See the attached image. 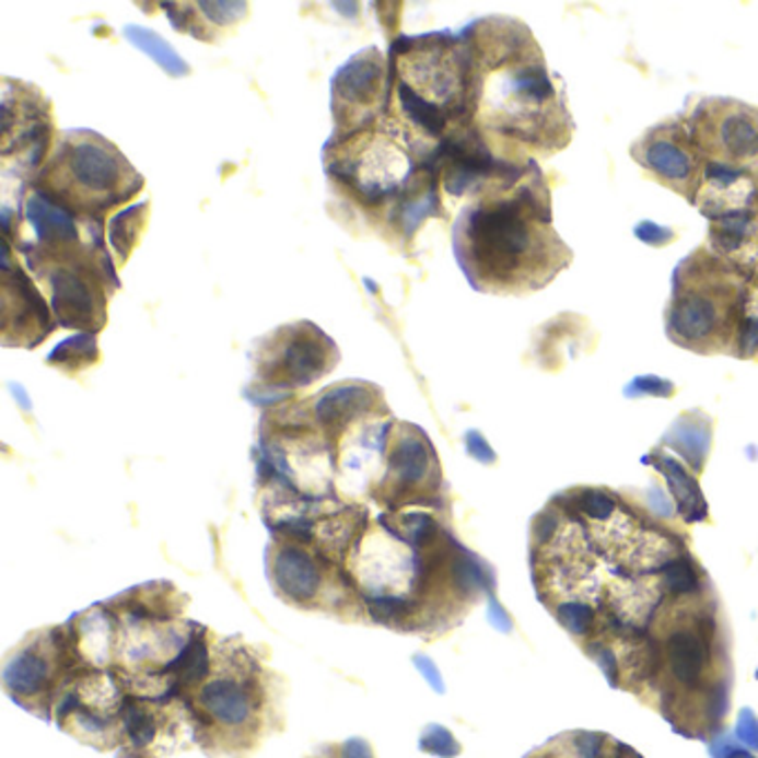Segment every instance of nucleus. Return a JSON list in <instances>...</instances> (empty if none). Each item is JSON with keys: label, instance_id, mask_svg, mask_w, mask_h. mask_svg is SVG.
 Segmentation results:
<instances>
[{"label": "nucleus", "instance_id": "obj_1", "mask_svg": "<svg viewBox=\"0 0 758 758\" xmlns=\"http://www.w3.org/2000/svg\"><path fill=\"white\" fill-rule=\"evenodd\" d=\"M345 581L372 623L411 634L452 630L494 587L492 568L434 510L383 512L370 521L345 563Z\"/></svg>", "mask_w": 758, "mask_h": 758}, {"label": "nucleus", "instance_id": "obj_2", "mask_svg": "<svg viewBox=\"0 0 758 758\" xmlns=\"http://www.w3.org/2000/svg\"><path fill=\"white\" fill-rule=\"evenodd\" d=\"M476 65V125L512 161L555 156L574 136L563 81L551 74L532 30L512 16L463 30Z\"/></svg>", "mask_w": 758, "mask_h": 758}, {"label": "nucleus", "instance_id": "obj_3", "mask_svg": "<svg viewBox=\"0 0 758 758\" xmlns=\"http://www.w3.org/2000/svg\"><path fill=\"white\" fill-rule=\"evenodd\" d=\"M467 283L492 296H527L565 271L574 252L551 223L549 185L534 167L512 185L476 196L452 232Z\"/></svg>", "mask_w": 758, "mask_h": 758}, {"label": "nucleus", "instance_id": "obj_4", "mask_svg": "<svg viewBox=\"0 0 758 758\" xmlns=\"http://www.w3.org/2000/svg\"><path fill=\"white\" fill-rule=\"evenodd\" d=\"M389 120L434 148L476 120V65L467 38L452 32L398 36L389 49Z\"/></svg>", "mask_w": 758, "mask_h": 758}, {"label": "nucleus", "instance_id": "obj_5", "mask_svg": "<svg viewBox=\"0 0 758 758\" xmlns=\"http://www.w3.org/2000/svg\"><path fill=\"white\" fill-rule=\"evenodd\" d=\"M749 281L708 245L689 252L672 271L665 334L695 354H730L743 325Z\"/></svg>", "mask_w": 758, "mask_h": 758}, {"label": "nucleus", "instance_id": "obj_6", "mask_svg": "<svg viewBox=\"0 0 758 758\" xmlns=\"http://www.w3.org/2000/svg\"><path fill=\"white\" fill-rule=\"evenodd\" d=\"M145 187L125 154L92 129L62 131L54 150L32 180L40 191L79 221H103Z\"/></svg>", "mask_w": 758, "mask_h": 758}, {"label": "nucleus", "instance_id": "obj_7", "mask_svg": "<svg viewBox=\"0 0 758 758\" xmlns=\"http://www.w3.org/2000/svg\"><path fill=\"white\" fill-rule=\"evenodd\" d=\"M432 150L385 118L357 133L329 138L323 165L334 187L374 217H387Z\"/></svg>", "mask_w": 758, "mask_h": 758}, {"label": "nucleus", "instance_id": "obj_8", "mask_svg": "<svg viewBox=\"0 0 758 758\" xmlns=\"http://www.w3.org/2000/svg\"><path fill=\"white\" fill-rule=\"evenodd\" d=\"M103 230L107 223L90 221L83 238L23 252L27 269L47 292L51 312L65 329L98 334L107 325L109 296L120 283Z\"/></svg>", "mask_w": 758, "mask_h": 758}, {"label": "nucleus", "instance_id": "obj_9", "mask_svg": "<svg viewBox=\"0 0 758 758\" xmlns=\"http://www.w3.org/2000/svg\"><path fill=\"white\" fill-rule=\"evenodd\" d=\"M265 667L238 637L214 643L212 672L196 689L194 716L198 727L249 734L258 727Z\"/></svg>", "mask_w": 758, "mask_h": 758}, {"label": "nucleus", "instance_id": "obj_10", "mask_svg": "<svg viewBox=\"0 0 758 758\" xmlns=\"http://www.w3.org/2000/svg\"><path fill=\"white\" fill-rule=\"evenodd\" d=\"M445 480L430 436L413 423L394 421L383 471L370 499L385 512L441 510Z\"/></svg>", "mask_w": 758, "mask_h": 758}, {"label": "nucleus", "instance_id": "obj_11", "mask_svg": "<svg viewBox=\"0 0 758 758\" xmlns=\"http://www.w3.org/2000/svg\"><path fill=\"white\" fill-rule=\"evenodd\" d=\"M254 387L273 398L310 387L340 361L338 345L314 323L296 320L263 336L252 352Z\"/></svg>", "mask_w": 758, "mask_h": 758}, {"label": "nucleus", "instance_id": "obj_12", "mask_svg": "<svg viewBox=\"0 0 758 758\" xmlns=\"http://www.w3.org/2000/svg\"><path fill=\"white\" fill-rule=\"evenodd\" d=\"M85 663L79 656L69 626H49L30 632L8 656L3 685L8 695L34 712V701L60 697L74 672Z\"/></svg>", "mask_w": 758, "mask_h": 758}, {"label": "nucleus", "instance_id": "obj_13", "mask_svg": "<svg viewBox=\"0 0 758 758\" xmlns=\"http://www.w3.org/2000/svg\"><path fill=\"white\" fill-rule=\"evenodd\" d=\"M265 563L271 590L292 607L348 609L350 600L361 605L345 576L331 570L310 545L271 536Z\"/></svg>", "mask_w": 758, "mask_h": 758}, {"label": "nucleus", "instance_id": "obj_14", "mask_svg": "<svg viewBox=\"0 0 758 758\" xmlns=\"http://www.w3.org/2000/svg\"><path fill=\"white\" fill-rule=\"evenodd\" d=\"M705 163L754 170L758 165V107L730 96L699 98L685 114Z\"/></svg>", "mask_w": 758, "mask_h": 758}, {"label": "nucleus", "instance_id": "obj_15", "mask_svg": "<svg viewBox=\"0 0 758 758\" xmlns=\"http://www.w3.org/2000/svg\"><path fill=\"white\" fill-rule=\"evenodd\" d=\"M51 103L25 81H3V167H16L25 185L54 150Z\"/></svg>", "mask_w": 758, "mask_h": 758}, {"label": "nucleus", "instance_id": "obj_16", "mask_svg": "<svg viewBox=\"0 0 758 758\" xmlns=\"http://www.w3.org/2000/svg\"><path fill=\"white\" fill-rule=\"evenodd\" d=\"M630 156L652 180L689 205L697 202L708 163L695 145L685 116H669L645 129L630 145Z\"/></svg>", "mask_w": 758, "mask_h": 758}, {"label": "nucleus", "instance_id": "obj_17", "mask_svg": "<svg viewBox=\"0 0 758 758\" xmlns=\"http://www.w3.org/2000/svg\"><path fill=\"white\" fill-rule=\"evenodd\" d=\"M389 62L368 47L345 62L331 81L334 138L374 127L389 116Z\"/></svg>", "mask_w": 758, "mask_h": 758}, {"label": "nucleus", "instance_id": "obj_18", "mask_svg": "<svg viewBox=\"0 0 758 758\" xmlns=\"http://www.w3.org/2000/svg\"><path fill=\"white\" fill-rule=\"evenodd\" d=\"M12 243L3 238V279H0V331L5 348L34 350L58 327L51 307L45 303L27 269L14 260Z\"/></svg>", "mask_w": 758, "mask_h": 758}, {"label": "nucleus", "instance_id": "obj_19", "mask_svg": "<svg viewBox=\"0 0 758 758\" xmlns=\"http://www.w3.org/2000/svg\"><path fill=\"white\" fill-rule=\"evenodd\" d=\"M310 409L320 434L334 452V458L340 439L354 425L374 417H383V413H392L385 405L383 392L365 381H342L329 385L310 400Z\"/></svg>", "mask_w": 758, "mask_h": 758}, {"label": "nucleus", "instance_id": "obj_20", "mask_svg": "<svg viewBox=\"0 0 758 758\" xmlns=\"http://www.w3.org/2000/svg\"><path fill=\"white\" fill-rule=\"evenodd\" d=\"M695 207L710 223L738 214H758L756 172L708 163Z\"/></svg>", "mask_w": 758, "mask_h": 758}, {"label": "nucleus", "instance_id": "obj_21", "mask_svg": "<svg viewBox=\"0 0 758 758\" xmlns=\"http://www.w3.org/2000/svg\"><path fill=\"white\" fill-rule=\"evenodd\" d=\"M708 247L754 283L758 279V214L712 221Z\"/></svg>", "mask_w": 758, "mask_h": 758}, {"label": "nucleus", "instance_id": "obj_22", "mask_svg": "<svg viewBox=\"0 0 758 758\" xmlns=\"http://www.w3.org/2000/svg\"><path fill=\"white\" fill-rule=\"evenodd\" d=\"M643 463L654 467L663 478L667 492L674 501L676 514L683 518V523H708L710 510L708 501L703 497V490L699 486V476L683 465L676 456L665 452V447L656 445L650 454L643 456Z\"/></svg>", "mask_w": 758, "mask_h": 758}, {"label": "nucleus", "instance_id": "obj_23", "mask_svg": "<svg viewBox=\"0 0 758 758\" xmlns=\"http://www.w3.org/2000/svg\"><path fill=\"white\" fill-rule=\"evenodd\" d=\"M714 443V419L703 409L680 411L661 439V447L678 454L697 476L703 474Z\"/></svg>", "mask_w": 758, "mask_h": 758}, {"label": "nucleus", "instance_id": "obj_24", "mask_svg": "<svg viewBox=\"0 0 758 758\" xmlns=\"http://www.w3.org/2000/svg\"><path fill=\"white\" fill-rule=\"evenodd\" d=\"M150 219V200L129 205L127 210L114 214L107 223V243L116 258V265H125L133 247L141 241Z\"/></svg>", "mask_w": 758, "mask_h": 758}, {"label": "nucleus", "instance_id": "obj_25", "mask_svg": "<svg viewBox=\"0 0 758 758\" xmlns=\"http://www.w3.org/2000/svg\"><path fill=\"white\" fill-rule=\"evenodd\" d=\"M101 361V350L96 334H77L62 340L58 348L47 357V365L56 368L67 376H79L85 370H92Z\"/></svg>", "mask_w": 758, "mask_h": 758}, {"label": "nucleus", "instance_id": "obj_26", "mask_svg": "<svg viewBox=\"0 0 758 758\" xmlns=\"http://www.w3.org/2000/svg\"><path fill=\"white\" fill-rule=\"evenodd\" d=\"M125 36H127L138 49L145 51L148 56H152V58L165 69V72H167L170 77L180 79V77H187V74H189L187 62H185V60L170 47V43L163 40L156 32L145 30V27L129 25V27H125Z\"/></svg>", "mask_w": 758, "mask_h": 758}, {"label": "nucleus", "instance_id": "obj_27", "mask_svg": "<svg viewBox=\"0 0 758 758\" xmlns=\"http://www.w3.org/2000/svg\"><path fill=\"white\" fill-rule=\"evenodd\" d=\"M549 611L557 616V620L561 623V628L572 634L576 641L581 639L583 645L587 643V639L596 632V609L585 603V600H557L549 605Z\"/></svg>", "mask_w": 758, "mask_h": 758}, {"label": "nucleus", "instance_id": "obj_28", "mask_svg": "<svg viewBox=\"0 0 758 758\" xmlns=\"http://www.w3.org/2000/svg\"><path fill=\"white\" fill-rule=\"evenodd\" d=\"M758 354V279L749 285L743 325L734 345L732 357L736 359H754Z\"/></svg>", "mask_w": 758, "mask_h": 758}, {"label": "nucleus", "instance_id": "obj_29", "mask_svg": "<svg viewBox=\"0 0 758 758\" xmlns=\"http://www.w3.org/2000/svg\"><path fill=\"white\" fill-rule=\"evenodd\" d=\"M421 749L439 758H454L460 754V743L454 738L450 730L432 723L421 734Z\"/></svg>", "mask_w": 758, "mask_h": 758}, {"label": "nucleus", "instance_id": "obj_30", "mask_svg": "<svg viewBox=\"0 0 758 758\" xmlns=\"http://www.w3.org/2000/svg\"><path fill=\"white\" fill-rule=\"evenodd\" d=\"M676 394V385L667 378L661 376H637L628 387L626 396L628 398H643V396H654V398H672Z\"/></svg>", "mask_w": 758, "mask_h": 758}, {"label": "nucleus", "instance_id": "obj_31", "mask_svg": "<svg viewBox=\"0 0 758 758\" xmlns=\"http://www.w3.org/2000/svg\"><path fill=\"white\" fill-rule=\"evenodd\" d=\"M634 236L650 245V247H665V245H672L674 241H678V232L672 230V228H663L654 221H641L637 228H634Z\"/></svg>", "mask_w": 758, "mask_h": 758}, {"label": "nucleus", "instance_id": "obj_32", "mask_svg": "<svg viewBox=\"0 0 758 758\" xmlns=\"http://www.w3.org/2000/svg\"><path fill=\"white\" fill-rule=\"evenodd\" d=\"M465 450L467 454L482 463V465H494L497 463V452L492 450V445L486 441V436H482L478 430H469L465 434Z\"/></svg>", "mask_w": 758, "mask_h": 758}, {"label": "nucleus", "instance_id": "obj_33", "mask_svg": "<svg viewBox=\"0 0 758 758\" xmlns=\"http://www.w3.org/2000/svg\"><path fill=\"white\" fill-rule=\"evenodd\" d=\"M736 736L745 743V747L758 751V719L749 708H743L736 723Z\"/></svg>", "mask_w": 758, "mask_h": 758}, {"label": "nucleus", "instance_id": "obj_34", "mask_svg": "<svg viewBox=\"0 0 758 758\" xmlns=\"http://www.w3.org/2000/svg\"><path fill=\"white\" fill-rule=\"evenodd\" d=\"M710 754H712V758H756L745 749V745H736L727 736H721L716 743H712Z\"/></svg>", "mask_w": 758, "mask_h": 758}, {"label": "nucleus", "instance_id": "obj_35", "mask_svg": "<svg viewBox=\"0 0 758 758\" xmlns=\"http://www.w3.org/2000/svg\"><path fill=\"white\" fill-rule=\"evenodd\" d=\"M338 758H376L370 743L363 738H350L338 747Z\"/></svg>", "mask_w": 758, "mask_h": 758}, {"label": "nucleus", "instance_id": "obj_36", "mask_svg": "<svg viewBox=\"0 0 758 758\" xmlns=\"http://www.w3.org/2000/svg\"><path fill=\"white\" fill-rule=\"evenodd\" d=\"M413 663H417V667L421 669V674L430 680V685L436 689V692H445V685H443V678H441V672L434 667V663L425 656H417L413 658Z\"/></svg>", "mask_w": 758, "mask_h": 758}, {"label": "nucleus", "instance_id": "obj_37", "mask_svg": "<svg viewBox=\"0 0 758 758\" xmlns=\"http://www.w3.org/2000/svg\"><path fill=\"white\" fill-rule=\"evenodd\" d=\"M490 620L494 623V628L501 630V632H510V630H512V618H510V614H505V609H503L494 598H492Z\"/></svg>", "mask_w": 758, "mask_h": 758}, {"label": "nucleus", "instance_id": "obj_38", "mask_svg": "<svg viewBox=\"0 0 758 758\" xmlns=\"http://www.w3.org/2000/svg\"><path fill=\"white\" fill-rule=\"evenodd\" d=\"M754 172H756V180H758V165H756V167H754Z\"/></svg>", "mask_w": 758, "mask_h": 758}]
</instances>
